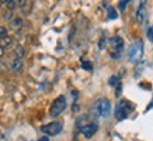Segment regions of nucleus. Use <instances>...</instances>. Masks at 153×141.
<instances>
[{
	"mask_svg": "<svg viewBox=\"0 0 153 141\" xmlns=\"http://www.w3.org/2000/svg\"><path fill=\"white\" fill-rule=\"evenodd\" d=\"M97 113L102 117H108L110 116V113H111V103H110V100L108 99H100L97 102Z\"/></svg>",
	"mask_w": 153,
	"mask_h": 141,
	"instance_id": "obj_5",
	"label": "nucleus"
},
{
	"mask_svg": "<svg viewBox=\"0 0 153 141\" xmlns=\"http://www.w3.org/2000/svg\"><path fill=\"white\" fill-rule=\"evenodd\" d=\"M24 68V64H23V59H20V58H16L14 56L13 59H11V64H10V69L13 70L14 74H20Z\"/></svg>",
	"mask_w": 153,
	"mask_h": 141,
	"instance_id": "obj_8",
	"label": "nucleus"
},
{
	"mask_svg": "<svg viewBox=\"0 0 153 141\" xmlns=\"http://www.w3.org/2000/svg\"><path fill=\"white\" fill-rule=\"evenodd\" d=\"M108 83L111 85V86H114V85H120V83H118V78H117V76H111Z\"/></svg>",
	"mask_w": 153,
	"mask_h": 141,
	"instance_id": "obj_17",
	"label": "nucleus"
},
{
	"mask_svg": "<svg viewBox=\"0 0 153 141\" xmlns=\"http://www.w3.org/2000/svg\"><path fill=\"white\" fill-rule=\"evenodd\" d=\"M136 19H138V21L139 23H142L145 19V3H142L139 7V10H138V14H136Z\"/></svg>",
	"mask_w": 153,
	"mask_h": 141,
	"instance_id": "obj_12",
	"label": "nucleus"
},
{
	"mask_svg": "<svg viewBox=\"0 0 153 141\" xmlns=\"http://www.w3.org/2000/svg\"><path fill=\"white\" fill-rule=\"evenodd\" d=\"M142 56H143V42H142V40H138L129 47L128 58L131 62H138Z\"/></svg>",
	"mask_w": 153,
	"mask_h": 141,
	"instance_id": "obj_1",
	"label": "nucleus"
},
{
	"mask_svg": "<svg viewBox=\"0 0 153 141\" xmlns=\"http://www.w3.org/2000/svg\"><path fill=\"white\" fill-rule=\"evenodd\" d=\"M121 94V85H118V88H117V92H115V96H120Z\"/></svg>",
	"mask_w": 153,
	"mask_h": 141,
	"instance_id": "obj_21",
	"label": "nucleus"
},
{
	"mask_svg": "<svg viewBox=\"0 0 153 141\" xmlns=\"http://www.w3.org/2000/svg\"><path fill=\"white\" fill-rule=\"evenodd\" d=\"M9 37V34H7V28L4 26H0V40H3V38Z\"/></svg>",
	"mask_w": 153,
	"mask_h": 141,
	"instance_id": "obj_15",
	"label": "nucleus"
},
{
	"mask_svg": "<svg viewBox=\"0 0 153 141\" xmlns=\"http://www.w3.org/2000/svg\"><path fill=\"white\" fill-rule=\"evenodd\" d=\"M82 68H83L84 70H91L93 69V64L90 61H83L82 62Z\"/></svg>",
	"mask_w": 153,
	"mask_h": 141,
	"instance_id": "obj_14",
	"label": "nucleus"
},
{
	"mask_svg": "<svg viewBox=\"0 0 153 141\" xmlns=\"http://www.w3.org/2000/svg\"><path fill=\"white\" fill-rule=\"evenodd\" d=\"M0 45H1L3 48H4V47H11V45H13V38L9 35V37L0 40Z\"/></svg>",
	"mask_w": 153,
	"mask_h": 141,
	"instance_id": "obj_13",
	"label": "nucleus"
},
{
	"mask_svg": "<svg viewBox=\"0 0 153 141\" xmlns=\"http://www.w3.org/2000/svg\"><path fill=\"white\" fill-rule=\"evenodd\" d=\"M108 19H111V20L117 19V11L114 7H108Z\"/></svg>",
	"mask_w": 153,
	"mask_h": 141,
	"instance_id": "obj_16",
	"label": "nucleus"
},
{
	"mask_svg": "<svg viewBox=\"0 0 153 141\" xmlns=\"http://www.w3.org/2000/svg\"><path fill=\"white\" fill-rule=\"evenodd\" d=\"M24 23H23V19L21 17H14V19H11V21H10V28L13 30V31H20L21 28H23Z\"/></svg>",
	"mask_w": 153,
	"mask_h": 141,
	"instance_id": "obj_9",
	"label": "nucleus"
},
{
	"mask_svg": "<svg viewBox=\"0 0 153 141\" xmlns=\"http://www.w3.org/2000/svg\"><path fill=\"white\" fill-rule=\"evenodd\" d=\"M14 54H16V58H20V59H23L24 55H25L24 47H21V45H16V47H14Z\"/></svg>",
	"mask_w": 153,
	"mask_h": 141,
	"instance_id": "obj_11",
	"label": "nucleus"
},
{
	"mask_svg": "<svg viewBox=\"0 0 153 141\" xmlns=\"http://www.w3.org/2000/svg\"><path fill=\"white\" fill-rule=\"evenodd\" d=\"M3 54H4V48H3L1 45H0V56L3 55Z\"/></svg>",
	"mask_w": 153,
	"mask_h": 141,
	"instance_id": "obj_23",
	"label": "nucleus"
},
{
	"mask_svg": "<svg viewBox=\"0 0 153 141\" xmlns=\"http://www.w3.org/2000/svg\"><path fill=\"white\" fill-rule=\"evenodd\" d=\"M110 47L112 48V54H117V55H120V52L124 50V40L118 35L115 37H112L110 40Z\"/></svg>",
	"mask_w": 153,
	"mask_h": 141,
	"instance_id": "obj_6",
	"label": "nucleus"
},
{
	"mask_svg": "<svg viewBox=\"0 0 153 141\" xmlns=\"http://www.w3.org/2000/svg\"><path fill=\"white\" fill-rule=\"evenodd\" d=\"M65 109H66V98L65 96H58V98L53 100V103H52V106H51L49 116L56 117V116H59Z\"/></svg>",
	"mask_w": 153,
	"mask_h": 141,
	"instance_id": "obj_2",
	"label": "nucleus"
},
{
	"mask_svg": "<svg viewBox=\"0 0 153 141\" xmlns=\"http://www.w3.org/2000/svg\"><path fill=\"white\" fill-rule=\"evenodd\" d=\"M98 48H100V50H104V48H105V38H101V40H100V42H98Z\"/></svg>",
	"mask_w": 153,
	"mask_h": 141,
	"instance_id": "obj_18",
	"label": "nucleus"
},
{
	"mask_svg": "<svg viewBox=\"0 0 153 141\" xmlns=\"http://www.w3.org/2000/svg\"><path fill=\"white\" fill-rule=\"evenodd\" d=\"M131 106H129V102H126V100H121L120 103L117 104V109H115V117L118 120H122V118H125L128 116V113L131 112Z\"/></svg>",
	"mask_w": 153,
	"mask_h": 141,
	"instance_id": "obj_4",
	"label": "nucleus"
},
{
	"mask_svg": "<svg viewBox=\"0 0 153 141\" xmlns=\"http://www.w3.org/2000/svg\"><path fill=\"white\" fill-rule=\"evenodd\" d=\"M19 4H20V7H21V10H23V14H30L31 7H33V3H31V2H21V0H20Z\"/></svg>",
	"mask_w": 153,
	"mask_h": 141,
	"instance_id": "obj_10",
	"label": "nucleus"
},
{
	"mask_svg": "<svg viewBox=\"0 0 153 141\" xmlns=\"http://www.w3.org/2000/svg\"><path fill=\"white\" fill-rule=\"evenodd\" d=\"M126 4H128V0H121V2H120V9L124 10L126 7Z\"/></svg>",
	"mask_w": 153,
	"mask_h": 141,
	"instance_id": "obj_19",
	"label": "nucleus"
},
{
	"mask_svg": "<svg viewBox=\"0 0 153 141\" xmlns=\"http://www.w3.org/2000/svg\"><path fill=\"white\" fill-rule=\"evenodd\" d=\"M62 123L59 122H52V123H48V124H44L41 126V131L44 134H47V136H56V134H59L62 131Z\"/></svg>",
	"mask_w": 153,
	"mask_h": 141,
	"instance_id": "obj_3",
	"label": "nucleus"
},
{
	"mask_svg": "<svg viewBox=\"0 0 153 141\" xmlns=\"http://www.w3.org/2000/svg\"><path fill=\"white\" fill-rule=\"evenodd\" d=\"M38 141H49V138H48V137L45 136V137H41V138H39Z\"/></svg>",
	"mask_w": 153,
	"mask_h": 141,
	"instance_id": "obj_22",
	"label": "nucleus"
},
{
	"mask_svg": "<svg viewBox=\"0 0 153 141\" xmlns=\"http://www.w3.org/2000/svg\"><path fill=\"white\" fill-rule=\"evenodd\" d=\"M6 69H7V66H6V64H3V62L0 61V70H3V72H4Z\"/></svg>",
	"mask_w": 153,
	"mask_h": 141,
	"instance_id": "obj_20",
	"label": "nucleus"
},
{
	"mask_svg": "<svg viewBox=\"0 0 153 141\" xmlns=\"http://www.w3.org/2000/svg\"><path fill=\"white\" fill-rule=\"evenodd\" d=\"M97 128H98V126L96 124V123H88V124H86V126H83L82 127V134H83L86 138H91V137L97 133Z\"/></svg>",
	"mask_w": 153,
	"mask_h": 141,
	"instance_id": "obj_7",
	"label": "nucleus"
}]
</instances>
